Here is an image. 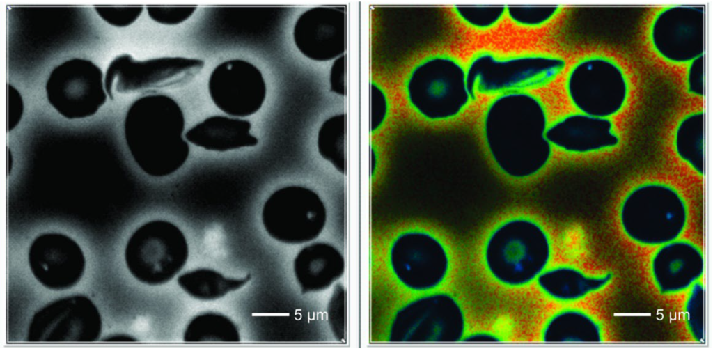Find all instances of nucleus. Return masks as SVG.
Instances as JSON below:
<instances>
[{
  "instance_id": "1",
  "label": "nucleus",
  "mask_w": 713,
  "mask_h": 351,
  "mask_svg": "<svg viewBox=\"0 0 713 351\" xmlns=\"http://www.w3.org/2000/svg\"><path fill=\"white\" fill-rule=\"evenodd\" d=\"M549 124L544 102L531 92L493 97L483 113L482 132L497 169L515 180L529 179L542 172L553 155L546 137Z\"/></svg>"
},
{
  "instance_id": "2",
  "label": "nucleus",
  "mask_w": 713,
  "mask_h": 351,
  "mask_svg": "<svg viewBox=\"0 0 713 351\" xmlns=\"http://www.w3.org/2000/svg\"><path fill=\"white\" fill-rule=\"evenodd\" d=\"M185 128L182 108L163 94L135 100L124 121L125 139L134 161L152 177L169 176L187 160L190 149L183 136Z\"/></svg>"
},
{
  "instance_id": "3",
  "label": "nucleus",
  "mask_w": 713,
  "mask_h": 351,
  "mask_svg": "<svg viewBox=\"0 0 713 351\" xmlns=\"http://www.w3.org/2000/svg\"><path fill=\"white\" fill-rule=\"evenodd\" d=\"M401 93L408 107L430 122L457 118L477 98L469 86L466 65L446 53L416 62L402 78Z\"/></svg>"
},
{
  "instance_id": "4",
  "label": "nucleus",
  "mask_w": 713,
  "mask_h": 351,
  "mask_svg": "<svg viewBox=\"0 0 713 351\" xmlns=\"http://www.w3.org/2000/svg\"><path fill=\"white\" fill-rule=\"evenodd\" d=\"M465 65L472 91L477 95L495 97L544 88L563 74L566 61L559 55L543 52L499 54L481 50L474 53Z\"/></svg>"
},
{
  "instance_id": "5",
  "label": "nucleus",
  "mask_w": 713,
  "mask_h": 351,
  "mask_svg": "<svg viewBox=\"0 0 713 351\" xmlns=\"http://www.w3.org/2000/svg\"><path fill=\"white\" fill-rule=\"evenodd\" d=\"M625 234L640 244L661 246L677 240L687 221L684 198L673 187L662 182L643 183L632 189L620 212Z\"/></svg>"
},
{
  "instance_id": "6",
  "label": "nucleus",
  "mask_w": 713,
  "mask_h": 351,
  "mask_svg": "<svg viewBox=\"0 0 713 351\" xmlns=\"http://www.w3.org/2000/svg\"><path fill=\"white\" fill-rule=\"evenodd\" d=\"M125 256L136 279L149 285H160L172 280L182 270L188 259L189 247L184 233L176 225L166 220H152L133 233Z\"/></svg>"
},
{
  "instance_id": "7",
  "label": "nucleus",
  "mask_w": 713,
  "mask_h": 351,
  "mask_svg": "<svg viewBox=\"0 0 713 351\" xmlns=\"http://www.w3.org/2000/svg\"><path fill=\"white\" fill-rule=\"evenodd\" d=\"M565 91L571 104L579 111L609 118L626 104L629 93L627 77L622 67L606 56L583 57L569 69Z\"/></svg>"
},
{
  "instance_id": "8",
  "label": "nucleus",
  "mask_w": 713,
  "mask_h": 351,
  "mask_svg": "<svg viewBox=\"0 0 713 351\" xmlns=\"http://www.w3.org/2000/svg\"><path fill=\"white\" fill-rule=\"evenodd\" d=\"M203 60L183 56H162L137 61L128 54L116 56L104 76L108 97L183 86L203 70Z\"/></svg>"
},
{
  "instance_id": "9",
  "label": "nucleus",
  "mask_w": 713,
  "mask_h": 351,
  "mask_svg": "<svg viewBox=\"0 0 713 351\" xmlns=\"http://www.w3.org/2000/svg\"><path fill=\"white\" fill-rule=\"evenodd\" d=\"M101 69L89 60L74 58L55 67L45 84L49 103L68 119L95 114L108 95Z\"/></svg>"
},
{
  "instance_id": "10",
  "label": "nucleus",
  "mask_w": 713,
  "mask_h": 351,
  "mask_svg": "<svg viewBox=\"0 0 713 351\" xmlns=\"http://www.w3.org/2000/svg\"><path fill=\"white\" fill-rule=\"evenodd\" d=\"M262 221L269 235L281 242H305L324 224L322 202L311 189L290 185L274 192L265 202Z\"/></svg>"
},
{
  "instance_id": "11",
  "label": "nucleus",
  "mask_w": 713,
  "mask_h": 351,
  "mask_svg": "<svg viewBox=\"0 0 713 351\" xmlns=\"http://www.w3.org/2000/svg\"><path fill=\"white\" fill-rule=\"evenodd\" d=\"M705 13L699 5H673L661 10L649 33L655 53L675 64L688 63L704 54Z\"/></svg>"
},
{
  "instance_id": "12",
  "label": "nucleus",
  "mask_w": 713,
  "mask_h": 351,
  "mask_svg": "<svg viewBox=\"0 0 713 351\" xmlns=\"http://www.w3.org/2000/svg\"><path fill=\"white\" fill-rule=\"evenodd\" d=\"M208 91L214 104L225 114L244 118L262 107L267 88L260 70L240 58L225 61L212 71Z\"/></svg>"
},
{
  "instance_id": "13",
  "label": "nucleus",
  "mask_w": 713,
  "mask_h": 351,
  "mask_svg": "<svg viewBox=\"0 0 713 351\" xmlns=\"http://www.w3.org/2000/svg\"><path fill=\"white\" fill-rule=\"evenodd\" d=\"M29 259L35 276L54 289L73 286L84 268L80 247L70 237L58 233L38 236L29 248Z\"/></svg>"
},
{
  "instance_id": "14",
  "label": "nucleus",
  "mask_w": 713,
  "mask_h": 351,
  "mask_svg": "<svg viewBox=\"0 0 713 351\" xmlns=\"http://www.w3.org/2000/svg\"><path fill=\"white\" fill-rule=\"evenodd\" d=\"M546 137L553 148L579 155L611 149L620 143V136L610 118L579 111L549 123Z\"/></svg>"
},
{
  "instance_id": "15",
  "label": "nucleus",
  "mask_w": 713,
  "mask_h": 351,
  "mask_svg": "<svg viewBox=\"0 0 713 351\" xmlns=\"http://www.w3.org/2000/svg\"><path fill=\"white\" fill-rule=\"evenodd\" d=\"M251 123L245 119L212 116L189 129L186 140L207 150L226 152L254 147L258 139L251 134Z\"/></svg>"
},
{
  "instance_id": "16",
  "label": "nucleus",
  "mask_w": 713,
  "mask_h": 351,
  "mask_svg": "<svg viewBox=\"0 0 713 351\" xmlns=\"http://www.w3.org/2000/svg\"><path fill=\"white\" fill-rule=\"evenodd\" d=\"M250 279V274L234 279L212 269L198 268L182 274L177 282L190 297L201 301H212L242 288Z\"/></svg>"
},
{
  "instance_id": "17",
  "label": "nucleus",
  "mask_w": 713,
  "mask_h": 351,
  "mask_svg": "<svg viewBox=\"0 0 713 351\" xmlns=\"http://www.w3.org/2000/svg\"><path fill=\"white\" fill-rule=\"evenodd\" d=\"M677 155L700 176L705 175V112L693 111L678 123L674 134Z\"/></svg>"
},
{
  "instance_id": "18",
  "label": "nucleus",
  "mask_w": 713,
  "mask_h": 351,
  "mask_svg": "<svg viewBox=\"0 0 713 351\" xmlns=\"http://www.w3.org/2000/svg\"><path fill=\"white\" fill-rule=\"evenodd\" d=\"M185 342L240 341L237 325L226 315L217 312H205L194 316L184 332Z\"/></svg>"
},
{
  "instance_id": "19",
  "label": "nucleus",
  "mask_w": 713,
  "mask_h": 351,
  "mask_svg": "<svg viewBox=\"0 0 713 351\" xmlns=\"http://www.w3.org/2000/svg\"><path fill=\"white\" fill-rule=\"evenodd\" d=\"M320 154L339 172L344 171V119L340 114L327 119L318 138Z\"/></svg>"
},
{
  "instance_id": "20",
  "label": "nucleus",
  "mask_w": 713,
  "mask_h": 351,
  "mask_svg": "<svg viewBox=\"0 0 713 351\" xmlns=\"http://www.w3.org/2000/svg\"><path fill=\"white\" fill-rule=\"evenodd\" d=\"M455 17L466 26L485 31L497 26L506 18V6L456 5L452 8Z\"/></svg>"
},
{
  "instance_id": "21",
  "label": "nucleus",
  "mask_w": 713,
  "mask_h": 351,
  "mask_svg": "<svg viewBox=\"0 0 713 351\" xmlns=\"http://www.w3.org/2000/svg\"><path fill=\"white\" fill-rule=\"evenodd\" d=\"M561 6H506V18L525 29L542 27L561 13Z\"/></svg>"
},
{
  "instance_id": "22",
  "label": "nucleus",
  "mask_w": 713,
  "mask_h": 351,
  "mask_svg": "<svg viewBox=\"0 0 713 351\" xmlns=\"http://www.w3.org/2000/svg\"><path fill=\"white\" fill-rule=\"evenodd\" d=\"M148 16L164 25H178L191 17L197 6H146Z\"/></svg>"
},
{
  "instance_id": "23",
  "label": "nucleus",
  "mask_w": 713,
  "mask_h": 351,
  "mask_svg": "<svg viewBox=\"0 0 713 351\" xmlns=\"http://www.w3.org/2000/svg\"><path fill=\"white\" fill-rule=\"evenodd\" d=\"M94 9L108 24L117 27H124L134 22L144 8L142 6H95Z\"/></svg>"
},
{
  "instance_id": "24",
  "label": "nucleus",
  "mask_w": 713,
  "mask_h": 351,
  "mask_svg": "<svg viewBox=\"0 0 713 351\" xmlns=\"http://www.w3.org/2000/svg\"><path fill=\"white\" fill-rule=\"evenodd\" d=\"M390 104L386 91L376 81L371 86L370 130L374 133L380 130L389 117Z\"/></svg>"
},
{
  "instance_id": "25",
  "label": "nucleus",
  "mask_w": 713,
  "mask_h": 351,
  "mask_svg": "<svg viewBox=\"0 0 713 351\" xmlns=\"http://www.w3.org/2000/svg\"><path fill=\"white\" fill-rule=\"evenodd\" d=\"M685 84L687 91L692 95L705 96V54L687 63Z\"/></svg>"
},
{
  "instance_id": "26",
  "label": "nucleus",
  "mask_w": 713,
  "mask_h": 351,
  "mask_svg": "<svg viewBox=\"0 0 713 351\" xmlns=\"http://www.w3.org/2000/svg\"><path fill=\"white\" fill-rule=\"evenodd\" d=\"M24 112V102L19 92L13 86L7 87V130H13L19 123Z\"/></svg>"
},
{
  "instance_id": "27",
  "label": "nucleus",
  "mask_w": 713,
  "mask_h": 351,
  "mask_svg": "<svg viewBox=\"0 0 713 351\" xmlns=\"http://www.w3.org/2000/svg\"><path fill=\"white\" fill-rule=\"evenodd\" d=\"M12 165H13L12 154H11V152L10 151V150L8 149V175L10 174V173L11 171Z\"/></svg>"
}]
</instances>
